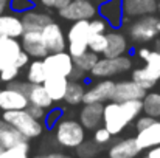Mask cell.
Instances as JSON below:
<instances>
[{
    "instance_id": "obj_1",
    "label": "cell",
    "mask_w": 160,
    "mask_h": 158,
    "mask_svg": "<svg viewBox=\"0 0 160 158\" xmlns=\"http://www.w3.org/2000/svg\"><path fill=\"white\" fill-rule=\"evenodd\" d=\"M143 112L142 99H132V101H109L104 104L103 112V126L112 135L121 133L132 121H135L140 113Z\"/></svg>"
},
{
    "instance_id": "obj_2",
    "label": "cell",
    "mask_w": 160,
    "mask_h": 158,
    "mask_svg": "<svg viewBox=\"0 0 160 158\" xmlns=\"http://www.w3.org/2000/svg\"><path fill=\"white\" fill-rule=\"evenodd\" d=\"M2 118L9 126H12L14 129H17L27 140L38 138L44 132L42 121L33 118L25 108L23 110H6V112H3Z\"/></svg>"
},
{
    "instance_id": "obj_3",
    "label": "cell",
    "mask_w": 160,
    "mask_h": 158,
    "mask_svg": "<svg viewBox=\"0 0 160 158\" xmlns=\"http://www.w3.org/2000/svg\"><path fill=\"white\" fill-rule=\"evenodd\" d=\"M54 136L59 146L76 149L86 141V127L76 119H61L54 126Z\"/></svg>"
},
{
    "instance_id": "obj_4",
    "label": "cell",
    "mask_w": 160,
    "mask_h": 158,
    "mask_svg": "<svg viewBox=\"0 0 160 158\" xmlns=\"http://www.w3.org/2000/svg\"><path fill=\"white\" fill-rule=\"evenodd\" d=\"M93 33L90 30L89 20H78L73 22L67 31V51L73 57L81 56L89 50V42Z\"/></svg>"
},
{
    "instance_id": "obj_5",
    "label": "cell",
    "mask_w": 160,
    "mask_h": 158,
    "mask_svg": "<svg viewBox=\"0 0 160 158\" xmlns=\"http://www.w3.org/2000/svg\"><path fill=\"white\" fill-rule=\"evenodd\" d=\"M132 79L143 89L151 90L160 81V51L151 50L149 56L145 59V67L132 71Z\"/></svg>"
},
{
    "instance_id": "obj_6",
    "label": "cell",
    "mask_w": 160,
    "mask_h": 158,
    "mask_svg": "<svg viewBox=\"0 0 160 158\" xmlns=\"http://www.w3.org/2000/svg\"><path fill=\"white\" fill-rule=\"evenodd\" d=\"M160 34V19L154 14L137 17L129 26V36L134 42H149Z\"/></svg>"
},
{
    "instance_id": "obj_7",
    "label": "cell",
    "mask_w": 160,
    "mask_h": 158,
    "mask_svg": "<svg viewBox=\"0 0 160 158\" xmlns=\"http://www.w3.org/2000/svg\"><path fill=\"white\" fill-rule=\"evenodd\" d=\"M132 68V59L126 54L118 57H100L93 70L90 71L93 78H110L115 74L126 73Z\"/></svg>"
},
{
    "instance_id": "obj_8",
    "label": "cell",
    "mask_w": 160,
    "mask_h": 158,
    "mask_svg": "<svg viewBox=\"0 0 160 158\" xmlns=\"http://www.w3.org/2000/svg\"><path fill=\"white\" fill-rule=\"evenodd\" d=\"M58 14L61 19L68 22H78V20H92L98 14V8L93 3V0H72L65 8L58 9Z\"/></svg>"
},
{
    "instance_id": "obj_9",
    "label": "cell",
    "mask_w": 160,
    "mask_h": 158,
    "mask_svg": "<svg viewBox=\"0 0 160 158\" xmlns=\"http://www.w3.org/2000/svg\"><path fill=\"white\" fill-rule=\"evenodd\" d=\"M44 64H45L48 74H61V76H67V78L70 76L72 70L75 68L73 56L67 50L48 53L44 57Z\"/></svg>"
},
{
    "instance_id": "obj_10",
    "label": "cell",
    "mask_w": 160,
    "mask_h": 158,
    "mask_svg": "<svg viewBox=\"0 0 160 158\" xmlns=\"http://www.w3.org/2000/svg\"><path fill=\"white\" fill-rule=\"evenodd\" d=\"M146 92L148 90L143 89L134 79H131V81H120V82H115L112 101L123 103V101H132V99H143Z\"/></svg>"
},
{
    "instance_id": "obj_11",
    "label": "cell",
    "mask_w": 160,
    "mask_h": 158,
    "mask_svg": "<svg viewBox=\"0 0 160 158\" xmlns=\"http://www.w3.org/2000/svg\"><path fill=\"white\" fill-rule=\"evenodd\" d=\"M22 48L30 54L33 59H44L48 54V48L44 42L42 33L41 31H25L20 37Z\"/></svg>"
},
{
    "instance_id": "obj_12",
    "label": "cell",
    "mask_w": 160,
    "mask_h": 158,
    "mask_svg": "<svg viewBox=\"0 0 160 158\" xmlns=\"http://www.w3.org/2000/svg\"><path fill=\"white\" fill-rule=\"evenodd\" d=\"M41 33H42L44 42L50 53L67 50V34H64L61 25L56 23L54 20L52 23H48Z\"/></svg>"
},
{
    "instance_id": "obj_13",
    "label": "cell",
    "mask_w": 160,
    "mask_h": 158,
    "mask_svg": "<svg viewBox=\"0 0 160 158\" xmlns=\"http://www.w3.org/2000/svg\"><path fill=\"white\" fill-rule=\"evenodd\" d=\"M113 89H115V82L110 81V79H104V81L93 84L90 89L86 90L82 104H93V103L104 104L107 101H112Z\"/></svg>"
},
{
    "instance_id": "obj_14",
    "label": "cell",
    "mask_w": 160,
    "mask_h": 158,
    "mask_svg": "<svg viewBox=\"0 0 160 158\" xmlns=\"http://www.w3.org/2000/svg\"><path fill=\"white\" fill-rule=\"evenodd\" d=\"M22 44L14 37H0V71L16 67V60L22 51Z\"/></svg>"
},
{
    "instance_id": "obj_15",
    "label": "cell",
    "mask_w": 160,
    "mask_h": 158,
    "mask_svg": "<svg viewBox=\"0 0 160 158\" xmlns=\"http://www.w3.org/2000/svg\"><path fill=\"white\" fill-rule=\"evenodd\" d=\"M30 104L28 96L16 89L5 87L0 90V110H23Z\"/></svg>"
},
{
    "instance_id": "obj_16",
    "label": "cell",
    "mask_w": 160,
    "mask_h": 158,
    "mask_svg": "<svg viewBox=\"0 0 160 158\" xmlns=\"http://www.w3.org/2000/svg\"><path fill=\"white\" fill-rule=\"evenodd\" d=\"M124 17L137 19L157 12V0H121Z\"/></svg>"
},
{
    "instance_id": "obj_17",
    "label": "cell",
    "mask_w": 160,
    "mask_h": 158,
    "mask_svg": "<svg viewBox=\"0 0 160 158\" xmlns=\"http://www.w3.org/2000/svg\"><path fill=\"white\" fill-rule=\"evenodd\" d=\"M98 14L112 26L113 30L120 28L123 20H124V12H123V5L121 0H107L104 3H100Z\"/></svg>"
},
{
    "instance_id": "obj_18",
    "label": "cell",
    "mask_w": 160,
    "mask_h": 158,
    "mask_svg": "<svg viewBox=\"0 0 160 158\" xmlns=\"http://www.w3.org/2000/svg\"><path fill=\"white\" fill-rule=\"evenodd\" d=\"M103 112H104V104L101 103L84 104V107L79 112V121L86 129L95 130L103 122Z\"/></svg>"
},
{
    "instance_id": "obj_19",
    "label": "cell",
    "mask_w": 160,
    "mask_h": 158,
    "mask_svg": "<svg viewBox=\"0 0 160 158\" xmlns=\"http://www.w3.org/2000/svg\"><path fill=\"white\" fill-rule=\"evenodd\" d=\"M22 22L25 31H42L48 23L53 22V19L48 12H42L36 8H31L22 12Z\"/></svg>"
},
{
    "instance_id": "obj_20",
    "label": "cell",
    "mask_w": 160,
    "mask_h": 158,
    "mask_svg": "<svg viewBox=\"0 0 160 158\" xmlns=\"http://www.w3.org/2000/svg\"><path fill=\"white\" fill-rule=\"evenodd\" d=\"M25 33L22 17L16 14H0V37H14L19 39Z\"/></svg>"
},
{
    "instance_id": "obj_21",
    "label": "cell",
    "mask_w": 160,
    "mask_h": 158,
    "mask_svg": "<svg viewBox=\"0 0 160 158\" xmlns=\"http://www.w3.org/2000/svg\"><path fill=\"white\" fill-rule=\"evenodd\" d=\"M68 82H70V79L67 76H61V74H48L47 76L44 87H45L47 93L50 95V98L53 99V103L64 101Z\"/></svg>"
},
{
    "instance_id": "obj_22",
    "label": "cell",
    "mask_w": 160,
    "mask_h": 158,
    "mask_svg": "<svg viewBox=\"0 0 160 158\" xmlns=\"http://www.w3.org/2000/svg\"><path fill=\"white\" fill-rule=\"evenodd\" d=\"M135 141L142 151H148L160 144V121L152 122L151 126L142 129L135 135Z\"/></svg>"
},
{
    "instance_id": "obj_23",
    "label": "cell",
    "mask_w": 160,
    "mask_h": 158,
    "mask_svg": "<svg viewBox=\"0 0 160 158\" xmlns=\"http://www.w3.org/2000/svg\"><path fill=\"white\" fill-rule=\"evenodd\" d=\"M142 149L138 147L135 138H124L117 143H113L109 149V157L110 158H135Z\"/></svg>"
},
{
    "instance_id": "obj_24",
    "label": "cell",
    "mask_w": 160,
    "mask_h": 158,
    "mask_svg": "<svg viewBox=\"0 0 160 158\" xmlns=\"http://www.w3.org/2000/svg\"><path fill=\"white\" fill-rule=\"evenodd\" d=\"M107 34V47L103 56L104 57H118L128 53V41L126 36L120 31H110Z\"/></svg>"
},
{
    "instance_id": "obj_25",
    "label": "cell",
    "mask_w": 160,
    "mask_h": 158,
    "mask_svg": "<svg viewBox=\"0 0 160 158\" xmlns=\"http://www.w3.org/2000/svg\"><path fill=\"white\" fill-rule=\"evenodd\" d=\"M27 96H28L30 104L33 105H38V107H42V108H50L53 105V99L47 93L44 84H31Z\"/></svg>"
},
{
    "instance_id": "obj_26",
    "label": "cell",
    "mask_w": 160,
    "mask_h": 158,
    "mask_svg": "<svg viewBox=\"0 0 160 158\" xmlns=\"http://www.w3.org/2000/svg\"><path fill=\"white\" fill-rule=\"evenodd\" d=\"M28 141L17 129H14L12 126L6 124L2 130H0V146L3 149H9V147H14L17 144H22Z\"/></svg>"
},
{
    "instance_id": "obj_27",
    "label": "cell",
    "mask_w": 160,
    "mask_h": 158,
    "mask_svg": "<svg viewBox=\"0 0 160 158\" xmlns=\"http://www.w3.org/2000/svg\"><path fill=\"white\" fill-rule=\"evenodd\" d=\"M48 76V71L45 68L44 59H34L28 64L27 68V81L31 84H44Z\"/></svg>"
},
{
    "instance_id": "obj_28",
    "label": "cell",
    "mask_w": 160,
    "mask_h": 158,
    "mask_svg": "<svg viewBox=\"0 0 160 158\" xmlns=\"http://www.w3.org/2000/svg\"><path fill=\"white\" fill-rule=\"evenodd\" d=\"M84 95H86V87L81 81H70L68 87H67V93L64 101L68 105H78L84 101Z\"/></svg>"
},
{
    "instance_id": "obj_29",
    "label": "cell",
    "mask_w": 160,
    "mask_h": 158,
    "mask_svg": "<svg viewBox=\"0 0 160 158\" xmlns=\"http://www.w3.org/2000/svg\"><path fill=\"white\" fill-rule=\"evenodd\" d=\"M143 103V113L152 118H160V93L159 92H146Z\"/></svg>"
},
{
    "instance_id": "obj_30",
    "label": "cell",
    "mask_w": 160,
    "mask_h": 158,
    "mask_svg": "<svg viewBox=\"0 0 160 158\" xmlns=\"http://www.w3.org/2000/svg\"><path fill=\"white\" fill-rule=\"evenodd\" d=\"M98 60H100V54L90 51V50H87V51L82 53V54L78 56V57H73L75 65H76L78 68L84 70L86 73H90V71L93 70V67L97 65Z\"/></svg>"
},
{
    "instance_id": "obj_31",
    "label": "cell",
    "mask_w": 160,
    "mask_h": 158,
    "mask_svg": "<svg viewBox=\"0 0 160 158\" xmlns=\"http://www.w3.org/2000/svg\"><path fill=\"white\" fill-rule=\"evenodd\" d=\"M28 154H30V144H28V141H25L14 147L2 149L0 158H28Z\"/></svg>"
},
{
    "instance_id": "obj_32",
    "label": "cell",
    "mask_w": 160,
    "mask_h": 158,
    "mask_svg": "<svg viewBox=\"0 0 160 158\" xmlns=\"http://www.w3.org/2000/svg\"><path fill=\"white\" fill-rule=\"evenodd\" d=\"M107 47V34L103 33V34H95L92 36L90 42H89V50L97 54H103L104 50Z\"/></svg>"
},
{
    "instance_id": "obj_33",
    "label": "cell",
    "mask_w": 160,
    "mask_h": 158,
    "mask_svg": "<svg viewBox=\"0 0 160 158\" xmlns=\"http://www.w3.org/2000/svg\"><path fill=\"white\" fill-rule=\"evenodd\" d=\"M100 151V146L95 141H84L81 146L76 147V152L81 158H93Z\"/></svg>"
},
{
    "instance_id": "obj_34",
    "label": "cell",
    "mask_w": 160,
    "mask_h": 158,
    "mask_svg": "<svg viewBox=\"0 0 160 158\" xmlns=\"http://www.w3.org/2000/svg\"><path fill=\"white\" fill-rule=\"evenodd\" d=\"M110 138H112V133L107 130L106 127L103 126H100L98 129H95V133H93V141L98 144V146H104L107 144L109 141H110Z\"/></svg>"
},
{
    "instance_id": "obj_35",
    "label": "cell",
    "mask_w": 160,
    "mask_h": 158,
    "mask_svg": "<svg viewBox=\"0 0 160 158\" xmlns=\"http://www.w3.org/2000/svg\"><path fill=\"white\" fill-rule=\"evenodd\" d=\"M9 8L14 12H25V11L34 8V2H31V0H9Z\"/></svg>"
},
{
    "instance_id": "obj_36",
    "label": "cell",
    "mask_w": 160,
    "mask_h": 158,
    "mask_svg": "<svg viewBox=\"0 0 160 158\" xmlns=\"http://www.w3.org/2000/svg\"><path fill=\"white\" fill-rule=\"evenodd\" d=\"M89 23H90V30H92L93 36H95V34H103V33H106L107 26H109V23H107L103 17H93L92 20H89Z\"/></svg>"
},
{
    "instance_id": "obj_37",
    "label": "cell",
    "mask_w": 160,
    "mask_h": 158,
    "mask_svg": "<svg viewBox=\"0 0 160 158\" xmlns=\"http://www.w3.org/2000/svg\"><path fill=\"white\" fill-rule=\"evenodd\" d=\"M61 119H62V108H52L50 112H47V116L44 121H45V126L48 129H52Z\"/></svg>"
},
{
    "instance_id": "obj_38",
    "label": "cell",
    "mask_w": 160,
    "mask_h": 158,
    "mask_svg": "<svg viewBox=\"0 0 160 158\" xmlns=\"http://www.w3.org/2000/svg\"><path fill=\"white\" fill-rule=\"evenodd\" d=\"M19 73H20V68H17V67H8V68H5V70L0 71V81L5 82V84H8L11 81H16L17 76H19Z\"/></svg>"
},
{
    "instance_id": "obj_39",
    "label": "cell",
    "mask_w": 160,
    "mask_h": 158,
    "mask_svg": "<svg viewBox=\"0 0 160 158\" xmlns=\"http://www.w3.org/2000/svg\"><path fill=\"white\" fill-rule=\"evenodd\" d=\"M33 118L39 119V121H44L45 116H47V108H42V107H38V105H33V104H28V107L25 108Z\"/></svg>"
},
{
    "instance_id": "obj_40",
    "label": "cell",
    "mask_w": 160,
    "mask_h": 158,
    "mask_svg": "<svg viewBox=\"0 0 160 158\" xmlns=\"http://www.w3.org/2000/svg\"><path fill=\"white\" fill-rule=\"evenodd\" d=\"M157 119L156 118H152V116H149V115H143V116H138L137 119H135V129H137V132L138 130H142V129H145V127H148V126H151L152 122H156Z\"/></svg>"
},
{
    "instance_id": "obj_41",
    "label": "cell",
    "mask_w": 160,
    "mask_h": 158,
    "mask_svg": "<svg viewBox=\"0 0 160 158\" xmlns=\"http://www.w3.org/2000/svg\"><path fill=\"white\" fill-rule=\"evenodd\" d=\"M30 62H31L30 54L25 51V50H22L20 54H19V57H17V60H16V67H17V68H23V67H28Z\"/></svg>"
},
{
    "instance_id": "obj_42",
    "label": "cell",
    "mask_w": 160,
    "mask_h": 158,
    "mask_svg": "<svg viewBox=\"0 0 160 158\" xmlns=\"http://www.w3.org/2000/svg\"><path fill=\"white\" fill-rule=\"evenodd\" d=\"M87 78V73L84 71V70H81V68H78L76 65H75V68L72 70V73H70V76H68V79L70 81H84Z\"/></svg>"
},
{
    "instance_id": "obj_43",
    "label": "cell",
    "mask_w": 160,
    "mask_h": 158,
    "mask_svg": "<svg viewBox=\"0 0 160 158\" xmlns=\"http://www.w3.org/2000/svg\"><path fill=\"white\" fill-rule=\"evenodd\" d=\"M146 158H160V144L156 147H151L148 149L146 152Z\"/></svg>"
},
{
    "instance_id": "obj_44",
    "label": "cell",
    "mask_w": 160,
    "mask_h": 158,
    "mask_svg": "<svg viewBox=\"0 0 160 158\" xmlns=\"http://www.w3.org/2000/svg\"><path fill=\"white\" fill-rule=\"evenodd\" d=\"M149 53H151V50H149V48H140V50L137 51V56H138L142 60H145V59L149 56Z\"/></svg>"
},
{
    "instance_id": "obj_45",
    "label": "cell",
    "mask_w": 160,
    "mask_h": 158,
    "mask_svg": "<svg viewBox=\"0 0 160 158\" xmlns=\"http://www.w3.org/2000/svg\"><path fill=\"white\" fill-rule=\"evenodd\" d=\"M70 2H72V0H56V3H54V9H62V8H65Z\"/></svg>"
},
{
    "instance_id": "obj_46",
    "label": "cell",
    "mask_w": 160,
    "mask_h": 158,
    "mask_svg": "<svg viewBox=\"0 0 160 158\" xmlns=\"http://www.w3.org/2000/svg\"><path fill=\"white\" fill-rule=\"evenodd\" d=\"M38 2H39L44 8H48V9H50V8H54V3H56V0H38Z\"/></svg>"
},
{
    "instance_id": "obj_47",
    "label": "cell",
    "mask_w": 160,
    "mask_h": 158,
    "mask_svg": "<svg viewBox=\"0 0 160 158\" xmlns=\"http://www.w3.org/2000/svg\"><path fill=\"white\" fill-rule=\"evenodd\" d=\"M47 157H48V158H73V157H70V155H67V154H61V152H53V154H48Z\"/></svg>"
},
{
    "instance_id": "obj_48",
    "label": "cell",
    "mask_w": 160,
    "mask_h": 158,
    "mask_svg": "<svg viewBox=\"0 0 160 158\" xmlns=\"http://www.w3.org/2000/svg\"><path fill=\"white\" fill-rule=\"evenodd\" d=\"M9 8V2H5V0H0V14L6 12Z\"/></svg>"
},
{
    "instance_id": "obj_49",
    "label": "cell",
    "mask_w": 160,
    "mask_h": 158,
    "mask_svg": "<svg viewBox=\"0 0 160 158\" xmlns=\"http://www.w3.org/2000/svg\"><path fill=\"white\" fill-rule=\"evenodd\" d=\"M6 124H8V122H6V121H5L3 118H0V130H2V129H3V127H5Z\"/></svg>"
},
{
    "instance_id": "obj_50",
    "label": "cell",
    "mask_w": 160,
    "mask_h": 158,
    "mask_svg": "<svg viewBox=\"0 0 160 158\" xmlns=\"http://www.w3.org/2000/svg\"><path fill=\"white\" fill-rule=\"evenodd\" d=\"M156 50H157V51H160V41H157V42H156Z\"/></svg>"
},
{
    "instance_id": "obj_51",
    "label": "cell",
    "mask_w": 160,
    "mask_h": 158,
    "mask_svg": "<svg viewBox=\"0 0 160 158\" xmlns=\"http://www.w3.org/2000/svg\"><path fill=\"white\" fill-rule=\"evenodd\" d=\"M93 2H97V3H104V2H107V0H93Z\"/></svg>"
},
{
    "instance_id": "obj_52",
    "label": "cell",
    "mask_w": 160,
    "mask_h": 158,
    "mask_svg": "<svg viewBox=\"0 0 160 158\" xmlns=\"http://www.w3.org/2000/svg\"><path fill=\"white\" fill-rule=\"evenodd\" d=\"M157 11L160 12V0H157Z\"/></svg>"
},
{
    "instance_id": "obj_53",
    "label": "cell",
    "mask_w": 160,
    "mask_h": 158,
    "mask_svg": "<svg viewBox=\"0 0 160 158\" xmlns=\"http://www.w3.org/2000/svg\"><path fill=\"white\" fill-rule=\"evenodd\" d=\"M34 158H48V157H47V155H45V157H34Z\"/></svg>"
},
{
    "instance_id": "obj_54",
    "label": "cell",
    "mask_w": 160,
    "mask_h": 158,
    "mask_svg": "<svg viewBox=\"0 0 160 158\" xmlns=\"http://www.w3.org/2000/svg\"><path fill=\"white\" fill-rule=\"evenodd\" d=\"M31 2H34V3H36V2H38V0H31Z\"/></svg>"
},
{
    "instance_id": "obj_55",
    "label": "cell",
    "mask_w": 160,
    "mask_h": 158,
    "mask_svg": "<svg viewBox=\"0 0 160 158\" xmlns=\"http://www.w3.org/2000/svg\"><path fill=\"white\" fill-rule=\"evenodd\" d=\"M5 2H9V0H5Z\"/></svg>"
},
{
    "instance_id": "obj_56",
    "label": "cell",
    "mask_w": 160,
    "mask_h": 158,
    "mask_svg": "<svg viewBox=\"0 0 160 158\" xmlns=\"http://www.w3.org/2000/svg\"><path fill=\"white\" fill-rule=\"evenodd\" d=\"M143 158H146V155H145V157H143Z\"/></svg>"
},
{
    "instance_id": "obj_57",
    "label": "cell",
    "mask_w": 160,
    "mask_h": 158,
    "mask_svg": "<svg viewBox=\"0 0 160 158\" xmlns=\"http://www.w3.org/2000/svg\"><path fill=\"white\" fill-rule=\"evenodd\" d=\"M107 158H110V157H107Z\"/></svg>"
},
{
    "instance_id": "obj_58",
    "label": "cell",
    "mask_w": 160,
    "mask_h": 158,
    "mask_svg": "<svg viewBox=\"0 0 160 158\" xmlns=\"http://www.w3.org/2000/svg\"><path fill=\"white\" fill-rule=\"evenodd\" d=\"M0 90H2V89H0Z\"/></svg>"
}]
</instances>
